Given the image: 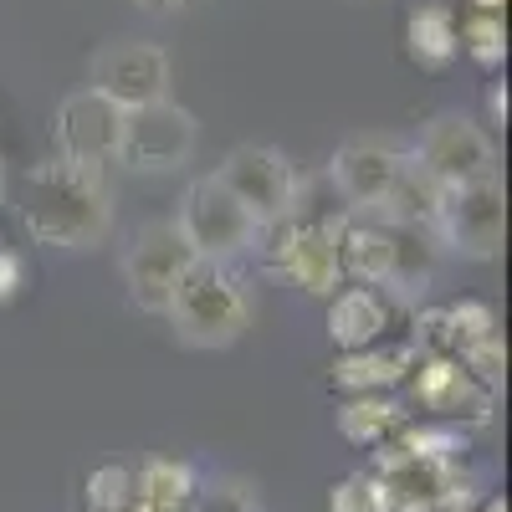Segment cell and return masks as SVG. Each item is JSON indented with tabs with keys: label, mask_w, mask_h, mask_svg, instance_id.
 I'll use <instances>...</instances> for the list:
<instances>
[{
	"label": "cell",
	"mask_w": 512,
	"mask_h": 512,
	"mask_svg": "<svg viewBox=\"0 0 512 512\" xmlns=\"http://www.w3.org/2000/svg\"><path fill=\"white\" fill-rule=\"evenodd\" d=\"M16 210L31 241L41 246H98L113 226V195L103 185V169L72 164V159H47L21 175L16 185Z\"/></svg>",
	"instance_id": "6da1fadb"
},
{
	"label": "cell",
	"mask_w": 512,
	"mask_h": 512,
	"mask_svg": "<svg viewBox=\"0 0 512 512\" xmlns=\"http://www.w3.org/2000/svg\"><path fill=\"white\" fill-rule=\"evenodd\" d=\"M169 323H175L180 344L190 349H226L246 333L251 323V303H246V287L226 272V262H195L175 297H169Z\"/></svg>",
	"instance_id": "7a4b0ae2"
},
{
	"label": "cell",
	"mask_w": 512,
	"mask_h": 512,
	"mask_svg": "<svg viewBox=\"0 0 512 512\" xmlns=\"http://www.w3.org/2000/svg\"><path fill=\"white\" fill-rule=\"evenodd\" d=\"M338 262L344 277H359L364 287L410 292L425 282V241L420 226L400 221H338Z\"/></svg>",
	"instance_id": "3957f363"
},
{
	"label": "cell",
	"mask_w": 512,
	"mask_h": 512,
	"mask_svg": "<svg viewBox=\"0 0 512 512\" xmlns=\"http://www.w3.org/2000/svg\"><path fill=\"white\" fill-rule=\"evenodd\" d=\"M175 226H180L185 246L200 256V262H231V256L251 251L256 231H262V226L246 216V205L216 175H205V180H195L185 190Z\"/></svg>",
	"instance_id": "277c9868"
},
{
	"label": "cell",
	"mask_w": 512,
	"mask_h": 512,
	"mask_svg": "<svg viewBox=\"0 0 512 512\" xmlns=\"http://www.w3.org/2000/svg\"><path fill=\"white\" fill-rule=\"evenodd\" d=\"M431 231L461 251L472 262H487V256L502 251V231H507V205H502V185L497 175L472 180V185H446L436 200V221Z\"/></svg>",
	"instance_id": "5b68a950"
},
{
	"label": "cell",
	"mask_w": 512,
	"mask_h": 512,
	"mask_svg": "<svg viewBox=\"0 0 512 512\" xmlns=\"http://www.w3.org/2000/svg\"><path fill=\"white\" fill-rule=\"evenodd\" d=\"M277 241H272V272L287 277L292 287H303L313 297H333L344 282V262H338V221H318V216H282L277 221Z\"/></svg>",
	"instance_id": "8992f818"
},
{
	"label": "cell",
	"mask_w": 512,
	"mask_h": 512,
	"mask_svg": "<svg viewBox=\"0 0 512 512\" xmlns=\"http://www.w3.org/2000/svg\"><path fill=\"white\" fill-rule=\"evenodd\" d=\"M216 180L246 205V216L256 226H277L282 216L297 210V175L292 164L267 149V144H241L226 154V164L216 169Z\"/></svg>",
	"instance_id": "52a82bcc"
},
{
	"label": "cell",
	"mask_w": 512,
	"mask_h": 512,
	"mask_svg": "<svg viewBox=\"0 0 512 512\" xmlns=\"http://www.w3.org/2000/svg\"><path fill=\"white\" fill-rule=\"evenodd\" d=\"M497 154H492V139L472 118L461 113H441L425 123V134L415 144V169L425 180H436L441 190L446 185H472V180H487L497 175Z\"/></svg>",
	"instance_id": "ba28073f"
},
{
	"label": "cell",
	"mask_w": 512,
	"mask_h": 512,
	"mask_svg": "<svg viewBox=\"0 0 512 512\" xmlns=\"http://www.w3.org/2000/svg\"><path fill=\"white\" fill-rule=\"evenodd\" d=\"M195 154V118L180 103H144L123 113V144L118 159L128 169H144V175H159V169H180Z\"/></svg>",
	"instance_id": "9c48e42d"
},
{
	"label": "cell",
	"mask_w": 512,
	"mask_h": 512,
	"mask_svg": "<svg viewBox=\"0 0 512 512\" xmlns=\"http://www.w3.org/2000/svg\"><path fill=\"white\" fill-rule=\"evenodd\" d=\"M200 262V256L185 246L180 226L175 221H154L139 231L134 251L123 262V277H128V297L144 308V313H169V297H175L180 277Z\"/></svg>",
	"instance_id": "30bf717a"
},
{
	"label": "cell",
	"mask_w": 512,
	"mask_h": 512,
	"mask_svg": "<svg viewBox=\"0 0 512 512\" xmlns=\"http://www.w3.org/2000/svg\"><path fill=\"white\" fill-rule=\"evenodd\" d=\"M118 144H123V108L108 103L103 93H72L57 108V149L72 164L88 169H108L118 164Z\"/></svg>",
	"instance_id": "8fae6325"
},
{
	"label": "cell",
	"mask_w": 512,
	"mask_h": 512,
	"mask_svg": "<svg viewBox=\"0 0 512 512\" xmlns=\"http://www.w3.org/2000/svg\"><path fill=\"white\" fill-rule=\"evenodd\" d=\"M405 164H410L405 154H395L379 139H349L333 154V190L344 195V205L359 210V216H379V210L390 205Z\"/></svg>",
	"instance_id": "7c38bea8"
},
{
	"label": "cell",
	"mask_w": 512,
	"mask_h": 512,
	"mask_svg": "<svg viewBox=\"0 0 512 512\" xmlns=\"http://www.w3.org/2000/svg\"><path fill=\"white\" fill-rule=\"evenodd\" d=\"M93 93H103L123 113L159 103L169 98V57L159 47H144V41H118L93 62Z\"/></svg>",
	"instance_id": "4fadbf2b"
},
{
	"label": "cell",
	"mask_w": 512,
	"mask_h": 512,
	"mask_svg": "<svg viewBox=\"0 0 512 512\" xmlns=\"http://www.w3.org/2000/svg\"><path fill=\"white\" fill-rule=\"evenodd\" d=\"M410 369L415 374H405V379H410V390H415V400L425 410H436L446 420H461V415L466 420H487L492 415V390L482 379L466 374V364L456 354H415Z\"/></svg>",
	"instance_id": "5bb4252c"
},
{
	"label": "cell",
	"mask_w": 512,
	"mask_h": 512,
	"mask_svg": "<svg viewBox=\"0 0 512 512\" xmlns=\"http://www.w3.org/2000/svg\"><path fill=\"white\" fill-rule=\"evenodd\" d=\"M390 323H395V303L384 287H349L328 303V338L344 354L379 344V338L390 333Z\"/></svg>",
	"instance_id": "9a60e30c"
},
{
	"label": "cell",
	"mask_w": 512,
	"mask_h": 512,
	"mask_svg": "<svg viewBox=\"0 0 512 512\" xmlns=\"http://www.w3.org/2000/svg\"><path fill=\"white\" fill-rule=\"evenodd\" d=\"M415 364V349L410 344H369V349H349L344 359L333 364V384L349 395H374V390H390L400 384Z\"/></svg>",
	"instance_id": "2e32d148"
},
{
	"label": "cell",
	"mask_w": 512,
	"mask_h": 512,
	"mask_svg": "<svg viewBox=\"0 0 512 512\" xmlns=\"http://www.w3.org/2000/svg\"><path fill=\"white\" fill-rule=\"evenodd\" d=\"M405 47L420 67H446L456 52H461V41H456V16L446 6H420L410 11L405 21Z\"/></svg>",
	"instance_id": "e0dca14e"
},
{
	"label": "cell",
	"mask_w": 512,
	"mask_h": 512,
	"mask_svg": "<svg viewBox=\"0 0 512 512\" xmlns=\"http://www.w3.org/2000/svg\"><path fill=\"white\" fill-rule=\"evenodd\" d=\"M400 425H405V410L395 400H384L379 390L338 405V431H344V441H354V446H379L384 436H395Z\"/></svg>",
	"instance_id": "ac0fdd59"
},
{
	"label": "cell",
	"mask_w": 512,
	"mask_h": 512,
	"mask_svg": "<svg viewBox=\"0 0 512 512\" xmlns=\"http://www.w3.org/2000/svg\"><path fill=\"white\" fill-rule=\"evenodd\" d=\"M134 497L159 507V512H180V507L195 502V472L185 461L154 456V461H144V472L134 477Z\"/></svg>",
	"instance_id": "d6986e66"
},
{
	"label": "cell",
	"mask_w": 512,
	"mask_h": 512,
	"mask_svg": "<svg viewBox=\"0 0 512 512\" xmlns=\"http://www.w3.org/2000/svg\"><path fill=\"white\" fill-rule=\"evenodd\" d=\"M456 41L461 52L472 57L477 67H497L507 57V26H502V11H472L461 26H456Z\"/></svg>",
	"instance_id": "ffe728a7"
},
{
	"label": "cell",
	"mask_w": 512,
	"mask_h": 512,
	"mask_svg": "<svg viewBox=\"0 0 512 512\" xmlns=\"http://www.w3.org/2000/svg\"><path fill=\"white\" fill-rule=\"evenodd\" d=\"M441 313H446L451 354L472 349V344H482V338H492V333H497V318H492V308H487V303H451V308H441Z\"/></svg>",
	"instance_id": "44dd1931"
},
{
	"label": "cell",
	"mask_w": 512,
	"mask_h": 512,
	"mask_svg": "<svg viewBox=\"0 0 512 512\" xmlns=\"http://www.w3.org/2000/svg\"><path fill=\"white\" fill-rule=\"evenodd\" d=\"M134 507V472L128 466H98L88 477V512H128Z\"/></svg>",
	"instance_id": "7402d4cb"
},
{
	"label": "cell",
	"mask_w": 512,
	"mask_h": 512,
	"mask_svg": "<svg viewBox=\"0 0 512 512\" xmlns=\"http://www.w3.org/2000/svg\"><path fill=\"white\" fill-rule=\"evenodd\" d=\"M333 512H395V497L379 477H349L333 487Z\"/></svg>",
	"instance_id": "603a6c76"
},
{
	"label": "cell",
	"mask_w": 512,
	"mask_h": 512,
	"mask_svg": "<svg viewBox=\"0 0 512 512\" xmlns=\"http://www.w3.org/2000/svg\"><path fill=\"white\" fill-rule=\"evenodd\" d=\"M395 446L410 451V456H431V461H456L466 451V441L451 431V425H415V431H405Z\"/></svg>",
	"instance_id": "cb8c5ba5"
},
{
	"label": "cell",
	"mask_w": 512,
	"mask_h": 512,
	"mask_svg": "<svg viewBox=\"0 0 512 512\" xmlns=\"http://www.w3.org/2000/svg\"><path fill=\"white\" fill-rule=\"evenodd\" d=\"M456 359L466 364V374H472V379H482L487 390H497V384H502V369H507V354H502V333L482 338V344H472V349H461Z\"/></svg>",
	"instance_id": "d4e9b609"
},
{
	"label": "cell",
	"mask_w": 512,
	"mask_h": 512,
	"mask_svg": "<svg viewBox=\"0 0 512 512\" xmlns=\"http://www.w3.org/2000/svg\"><path fill=\"white\" fill-rule=\"evenodd\" d=\"M16 292H21V262L11 251H0V303H11Z\"/></svg>",
	"instance_id": "484cf974"
},
{
	"label": "cell",
	"mask_w": 512,
	"mask_h": 512,
	"mask_svg": "<svg viewBox=\"0 0 512 512\" xmlns=\"http://www.w3.org/2000/svg\"><path fill=\"white\" fill-rule=\"evenodd\" d=\"M139 11H154V16H169V11H185L190 0H134Z\"/></svg>",
	"instance_id": "4316f807"
},
{
	"label": "cell",
	"mask_w": 512,
	"mask_h": 512,
	"mask_svg": "<svg viewBox=\"0 0 512 512\" xmlns=\"http://www.w3.org/2000/svg\"><path fill=\"white\" fill-rule=\"evenodd\" d=\"M492 113H497V123H507V93L502 88L492 93Z\"/></svg>",
	"instance_id": "83f0119b"
},
{
	"label": "cell",
	"mask_w": 512,
	"mask_h": 512,
	"mask_svg": "<svg viewBox=\"0 0 512 512\" xmlns=\"http://www.w3.org/2000/svg\"><path fill=\"white\" fill-rule=\"evenodd\" d=\"M472 11H502V0H472Z\"/></svg>",
	"instance_id": "f1b7e54d"
},
{
	"label": "cell",
	"mask_w": 512,
	"mask_h": 512,
	"mask_svg": "<svg viewBox=\"0 0 512 512\" xmlns=\"http://www.w3.org/2000/svg\"><path fill=\"white\" fill-rule=\"evenodd\" d=\"M128 512H159V507H149V502H139V497H134V507H128Z\"/></svg>",
	"instance_id": "f546056e"
},
{
	"label": "cell",
	"mask_w": 512,
	"mask_h": 512,
	"mask_svg": "<svg viewBox=\"0 0 512 512\" xmlns=\"http://www.w3.org/2000/svg\"><path fill=\"white\" fill-rule=\"evenodd\" d=\"M487 512H507V502H502V497H492V502H487Z\"/></svg>",
	"instance_id": "4dcf8cb0"
}]
</instances>
